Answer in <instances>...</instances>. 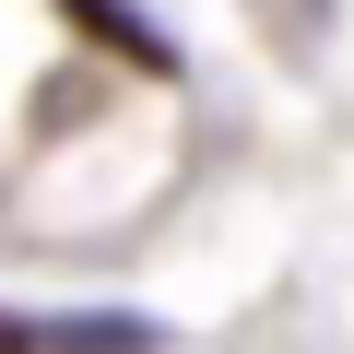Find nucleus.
Instances as JSON below:
<instances>
[{"label":"nucleus","mask_w":354,"mask_h":354,"mask_svg":"<svg viewBox=\"0 0 354 354\" xmlns=\"http://www.w3.org/2000/svg\"><path fill=\"white\" fill-rule=\"evenodd\" d=\"M0 354H153V319H130V307H95V319L0 307Z\"/></svg>","instance_id":"nucleus-1"},{"label":"nucleus","mask_w":354,"mask_h":354,"mask_svg":"<svg viewBox=\"0 0 354 354\" xmlns=\"http://www.w3.org/2000/svg\"><path fill=\"white\" fill-rule=\"evenodd\" d=\"M59 12H71V24L95 36V48H118L130 71H177V48H165V36L142 24V12H130V0H59Z\"/></svg>","instance_id":"nucleus-2"}]
</instances>
